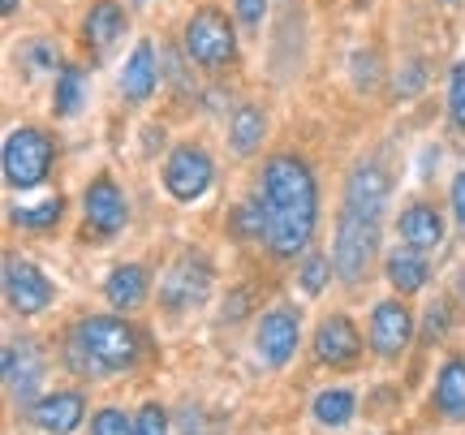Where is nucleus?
Returning a JSON list of instances; mask_svg holds the SVG:
<instances>
[{
	"label": "nucleus",
	"mask_w": 465,
	"mask_h": 435,
	"mask_svg": "<svg viewBox=\"0 0 465 435\" xmlns=\"http://www.w3.org/2000/svg\"><path fill=\"white\" fill-rule=\"evenodd\" d=\"M263 199H267V251L276 259H298L311 237H315L319 220V185L315 173L298 155H272L263 164Z\"/></svg>",
	"instance_id": "1"
},
{
	"label": "nucleus",
	"mask_w": 465,
	"mask_h": 435,
	"mask_svg": "<svg viewBox=\"0 0 465 435\" xmlns=\"http://www.w3.org/2000/svg\"><path fill=\"white\" fill-rule=\"evenodd\" d=\"M143 362V332L121 315H86L65 336V367L83 380H113Z\"/></svg>",
	"instance_id": "2"
},
{
	"label": "nucleus",
	"mask_w": 465,
	"mask_h": 435,
	"mask_svg": "<svg viewBox=\"0 0 465 435\" xmlns=\"http://www.w3.org/2000/svg\"><path fill=\"white\" fill-rule=\"evenodd\" d=\"M52 160H56V143L48 130L35 125H17L14 134L5 138V182L14 190H35L48 182Z\"/></svg>",
	"instance_id": "3"
},
{
	"label": "nucleus",
	"mask_w": 465,
	"mask_h": 435,
	"mask_svg": "<svg viewBox=\"0 0 465 435\" xmlns=\"http://www.w3.org/2000/svg\"><path fill=\"white\" fill-rule=\"evenodd\" d=\"M185 56H190L199 69L232 65V56H237V35H232V22L224 9L203 5V9L190 14V22H185Z\"/></svg>",
	"instance_id": "4"
},
{
	"label": "nucleus",
	"mask_w": 465,
	"mask_h": 435,
	"mask_svg": "<svg viewBox=\"0 0 465 435\" xmlns=\"http://www.w3.org/2000/svg\"><path fill=\"white\" fill-rule=\"evenodd\" d=\"M375 254H380V220L341 212V229H336V246H332L336 276H341L345 285H358L366 272H371Z\"/></svg>",
	"instance_id": "5"
},
{
	"label": "nucleus",
	"mask_w": 465,
	"mask_h": 435,
	"mask_svg": "<svg viewBox=\"0 0 465 435\" xmlns=\"http://www.w3.org/2000/svg\"><path fill=\"white\" fill-rule=\"evenodd\" d=\"M216 182V164L212 155L194 143H182V147L168 151L164 160V190L173 194L177 203H199L207 190Z\"/></svg>",
	"instance_id": "6"
},
{
	"label": "nucleus",
	"mask_w": 465,
	"mask_h": 435,
	"mask_svg": "<svg viewBox=\"0 0 465 435\" xmlns=\"http://www.w3.org/2000/svg\"><path fill=\"white\" fill-rule=\"evenodd\" d=\"M52 298H56V289H52V281L35 268L31 259L5 254V302H9V311L31 319L39 311H48Z\"/></svg>",
	"instance_id": "7"
},
{
	"label": "nucleus",
	"mask_w": 465,
	"mask_h": 435,
	"mask_svg": "<svg viewBox=\"0 0 465 435\" xmlns=\"http://www.w3.org/2000/svg\"><path fill=\"white\" fill-rule=\"evenodd\" d=\"M83 212H86V237H104L108 242V237L125 229L130 203H125V194H121V185L113 177H95L83 194Z\"/></svg>",
	"instance_id": "8"
},
{
	"label": "nucleus",
	"mask_w": 465,
	"mask_h": 435,
	"mask_svg": "<svg viewBox=\"0 0 465 435\" xmlns=\"http://www.w3.org/2000/svg\"><path fill=\"white\" fill-rule=\"evenodd\" d=\"M298 341H302V319L298 311H289V306H276V311H267L259 319V328H254V350L263 358L272 371L289 367V358L298 353Z\"/></svg>",
	"instance_id": "9"
},
{
	"label": "nucleus",
	"mask_w": 465,
	"mask_h": 435,
	"mask_svg": "<svg viewBox=\"0 0 465 435\" xmlns=\"http://www.w3.org/2000/svg\"><path fill=\"white\" fill-rule=\"evenodd\" d=\"M371 350L380 353V358H401V353L410 350V341H414V315H410V306L401 298H388L380 302L375 311H371Z\"/></svg>",
	"instance_id": "10"
},
{
	"label": "nucleus",
	"mask_w": 465,
	"mask_h": 435,
	"mask_svg": "<svg viewBox=\"0 0 465 435\" xmlns=\"http://www.w3.org/2000/svg\"><path fill=\"white\" fill-rule=\"evenodd\" d=\"M388 194H392V177L383 173V164L362 160V164H353V173H349V182H345V212L380 220L383 207H388Z\"/></svg>",
	"instance_id": "11"
},
{
	"label": "nucleus",
	"mask_w": 465,
	"mask_h": 435,
	"mask_svg": "<svg viewBox=\"0 0 465 435\" xmlns=\"http://www.w3.org/2000/svg\"><path fill=\"white\" fill-rule=\"evenodd\" d=\"M315 358L332 371L358 367V358H362V332H358V323H353L349 315H328L323 319V323L315 328Z\"/></svg>",
	"instance_id": "12"
},
{
	"label": "nucleus",
	"mask_w": 465,
	"mask_h": 435,
	"mask_svg": "<svg viewBox=\"0 0 465 435\" xmlns=\"http://www.w3.org/2000/svg\"><path fill=\"white\" fill-rule=\"evenodd\" d=\"M207 293H212V268H207V259H194V254L177 259L160 285L168 311H190V306L207 302Z\"/></svg>",
	"instance_id": "13"
},
{
	"label": "nucleus",
	"mask_w": 465,
	"mask_h": 435,
	"mask_svg": "<svg viewBox=\"0 0 465 435\" xmlns=\"http://www.w3.org/2000/svg\"><path fill=\"white\" fill-rule=\"evenodd\" d=\"M86 419V397L78 388H61V392H48L31 405V422L44 435H74Z\"/></svg>",
	"instance_id": "14"
},
{
	"label": "nucleus",
	"mask_w": 465,
	"mask_h": 435,
	"mask_svg": "<svg viewBox=\"0 0 465 435\" xmlns=\"http://www.w3.org/2000/svg\"><path fill=\"white\" fill-rule=\"evenodd\" d=\"M44 375H48V362H44V353L35 350L31 341H22V345H9V350H5V384H9V392H14L17 405L39 401Z\"/></svg>",
	"instance_id": "15"
},
{
	"label": "nucleus",
	"mask_w": 465,
	"mask_h": 435,
	"mask_svg": "<svg viewBox=\"0 0 465 435\" xmlns=\"http://www.w3.org/2000/svg\"><path fill=\"white\" fill-rule=\"evenodd\" d=\"M160 86V61H155V44L151 39H138L130 52V61L121 69V91L130 104H147Z\"/></svg>",
	"instance_id": "16"
},
{
	"label": "nucleus",
	"mask_w": 465,
	"mask_h": 435,
	"mask_svg": "<svg viewBox=\"0 0 465 435\" xmlns=\"http://www.w3.org/2000/svg\"><path fill=\"white\" fill-rule=\"evenodd\" d=\"M397 233L414 251H435V246H444V216L431 203H410L397 220Z\"/></svg>",
	"instance_id": "17"
},
{
	"label": "nucleus",
	"mask_w": 465,
	"mask_h": 435,
	"mask_svg": "<svg viewBox=\"0 0 465 435\" xmlns=\"http://www.w3.org/2000/svg\"><path fill=\"white\" fill-rule=\"evenodd\" d=\"M151 293V276L143 263H121V268L108 272V281H104V298L113 311H138Z\"/></svg>",
	"instance_id": "18"
},
{
	"label": "nucleus",
	"mask_w": 465,
	"mask_h": 435,
	"mask_svg": "<svg viewBox=\"0 0 465 435\" xmlns=\"http://www.w3.org/2000/svg\"><path fill=\"white\" fill-rule=\"evenodd\" d=\"M383 276H388V285L397 289L401 298H410V293H418V289L431 281V268H427L422 251L401 246V251H392L388 259H383Z\"/></svg>",
	"instance_id": "19"
},
{
	"label": "nucleus",
	"mask_w": 465,
	"mask_h": 435,
	"mask_svg": "<svg viewBox=\"0 0 465 435\" xmlns=\"http://www.w3.org/2000/svg\"><path fill=\"white\" fill-rule=\"evenodd\" d=\"M121 35H125V9L116 0H95L83 17V39L95 52H104V48H113Z\"/></svg>",
	"instance_id": "20"
},
{
	"label": "nucleus",
	"mask_w": 465,
	"mask_h": 435,
	"mask_svg": "<svg viewBox=\"0 0 465 435\" xmlns=\"http://www.w3.org/2000/svg\"><path fill=\"white\" fill-rule=\"evenodd\" d=\"M435 410L449 422H465V358H449L435 375Z\"/></svg>",
	"instance_id": "21"
},
{
	"label": "nucleus",
	"mask_w": 465,
	"mask_h": 435,
	"mask_svg": "<svg viewBox=\"0 0 465 435\" xmlns=\"http://www.w3.org/2000/svg\"><path fill=\"white\" fill-rule=\"evenodd\" d=\"M311 414H315L319 427H349V422L358 419V397L349 392V388H323L315 392V401H311Z\"/></svg>",
	"instance_id": "22"
},
{
	"label": "nucleus",
	"mask_w": 465,
	"mask_h": 435,
	"mask_svg": "<svg viewBox=\"0 0 465 435\" xmlns=\"http://www.w3.org/2000/svg\"><path fill=\"white\" fill-rule=\"evenodd\" d=\"M263 134H267V117L259 108H237L229 121V147L232 155H254L263 147Z\"/></svg>",
	"instance_id": "23"
},
{
	"label": "nucleus",
	"mask_w": 465,
	"mask_h": 435,
	"mask_svg": "<svg viewBox=\"0 0 465 435\" xmlns=\"http://www.w3.org/2000/svg\"><path fill=\"white\" fill-rule=\"evenodd\" d=\"M61 216H65V199H61V194L35 203V207H14V212H9V220H14L17 229H31V233H48V229H56Z\"/></svg>",
	"instance_id": "24"
},
{
	"label": "nucleus",
	"mask_w": 465,
	"mask_h": 435,
	"mask_svg": "<svg viewBox=\"0 0 465 435\" xmlns=\"http://www.w3.org/2000/svg\"><path fill=\"white\" fill-rule=\"evenodd\" d=\"M83 86H86V74L78 65L56 69V95H52V113H56V117H74V113L83 108Z\"/></svg>",
	"instance_id": "25"
},
{
	"label": "nucleus",
	"mask_w": 465,
	"mask_h": 435,
	"mask_svg": "<svg viewBox=\"0 0 465 435\" xmlns=\"http://www.w3.org/2000/svg\"><path fill=\"white\" fill-rule=\"evenodd\" d=\"M232 224H237V233L246 237V242H267V229H272V216H267V199L263 190L259 194H250L237 212H232Z\"/></svg>",
	"instance_id": "26"
},
{
	"label": "nucleus",
	"mask_w": 465,
	"mask_h": 435,
	"mask_svg": "<svg viewBox=\"0 0 465 435\" xmlns=\"http://www.w3.org/2000/svg\"><path fill=\"white\" fill-rule=\"evenodd\" d=\"M332 276H336V263L328 259V254H306V263L298 268V285H302L306 298H319Z\"/></svg>",
	"instance_id": "27"
},
{
	"label": "nucleus",
	"mask_w": 465,
	"mask_h": 435,
	"mask_svg": "<svg viewBox=\"0 0 465 435\" xmlns=\"http://www.w3.org/2000/svg\"><path fill=\"white\" fill-rule=\"evenodd\" d=\"M449 121L465 134V61H457L449 74Z\"/></svg>",
	"instance_id": "28"
},
{
	"label": "nucleus",
	"mask_w": 465,
	"mask_h": 435,
	"mask_svg": "<svg viewBox=\"0 0 465 435\" xmlns=\"http://www.w3.org/2000/svg\"><path fill=\"white\" fill-rule=\"evenodd\" d=\"M134 435H168V410L160 401H143L134 414Z\"/></svg>",
	"instance_id": "29"
},
{
	"label": "nucleus",
	"mask_w": 465,
	"mask_h": 435,
	"mask_svg": "<svg viewBox=\"0 0 465 435\" xmlns=\"http://www.w3.org/2000/svg\"><path fill=\"white\" fill-rule=\"evenodd\" d=\"M91 435H134V419L116 405H104L100 414L91 419Z\"/></svg>",
	"instance_id": "30"
},
{
	"label": "nucleus",
	"mask_w": 465,
	"mask_h": 435,
	"mask_svg": "<svg viewBox=\"0 0 465 435\" xmlns=\"http://www.w3.org/2000/svg\"><path fill=\"white\" fill-rule=\"evenodd\" d=\"M237 5V17H242V26L246 31H259L267 17V0H232Z\"/></svg>",
	"instance_id": "31"
},
{
	"label": "nucleus",
	"mask_w": 465,
	"mask_h": 435,
	"mask_svg": "<svg viewBox=\"0 0 465 435\" xmlns=\"http://www.w3.org/2000/svg\"><path fill=\"white\" fill-rule=\"evenodd\" d=\"M26 61H31L35 69H65L61 65V52L52 48V44H31V48H26Z\"/></svg>",
	"instance_id": "32"
},
{
	"label": "nucleus",
	"mask_w": 465,
	"mask_h": 435,
	"mask_svg": "<svg viewBox=\"0 0 465 435\" xmlns=\"http://www.w3.org/2000/svg\"><path fill=\"white\" fill-rule=\"evenodd\" d=\"M444 332H449V306H431V311H427V332H422V341H444Z\"/></svg>",
	"instance_id": "33"
},
{
	"label": "nucleus",
	"mask_w": 465,
	"mask_h": 435,
	"mask_svg": "<svg viewBox=\"0 0 465 435\" xmlns=\"http://www.w3.org/2000/svg\"><path fill=\"white\" fill-rule=\"evenodd\" d=\"M449 203H452V216H457V224L465 229V168L452 177V190H449Z\"/></svg>",
	"instance_id": "34"
},
{
	"label": "nucleus",
	"mask_w": 465,
	"mask_h": 435,
	"mask_svg": "<svg viewBox=\"0 0 465 435\" xmlns=\"http://www.w3.org/2000/svg\"><path fill=\"white\" fill-rule=\"evenodd\" d=\"M182 435H203V410H185L182 414Z\"/></svg>",
	"instance_id": "35"
},
{
	"label": "nucleus",
	"mask_w": 465,
	"mask_h": 435,
	"mask_svg": "<svg viewBox=\"0 0 465 435\" xmlns=\"http://www.w3.org/2000/svg\"><path fill=\"white\" fill-rule=\"evenodd\" d=\"M0 9H5V14H17V0H0Z\"/></svg>",
	"instance_id": "36"
},
{
	"label": "nucleus",
	"mask_w": 465,
	"mask_h": 435,
	"mask_svg": "<svg viewBox=\"0 0 465 435\" xmlns=\"http://www.w3.org/2000/svg\"><path fill=\"white\" fill-rule=\"evenodd\" d=\"M134 5H147V0H134Z\"/></svg>",
	"instance_id": "37"
}]
</instances>
